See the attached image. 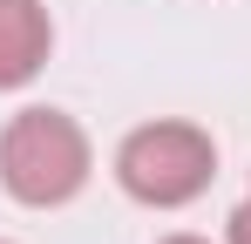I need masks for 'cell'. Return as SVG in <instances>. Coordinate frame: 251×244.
Masks as SVG:
<instances>
[{
  "label": "cell",
  "mask_w": 251,
  "mask_h": 244,
  "mask_svg": "<svg viewBox=\"0 0 251 244\" xmlns=\"http://www.w3.org/2000/svg\"><path fill=\"white\" fill-rule=\"evenodd\" d=\"M0 183L21 203H68L88 183V136L75 116L61 109H21V116L0 129Z\"/></svg>",
  "instance_id": "1"
},
{
  "label": "cell",
  "mask_w": 251,
  "mask_h": 244,
  "mask_svg": "<svg viewBox=\"0 0 251 244\" xmlns=\"http://www.w3.org/2000/svg\"><path fill=\"white\" fill-rule=\"evenodd\" d=\"M210 170H217V149H210L204 129H190V122H150V129H136L116 149L123 190L136 203H156V210L190 203L210 183Z\"/></svg>",
  "instance_id": "2"
},
{
  "label": "cell",
  "mask_w": 251,
  "mask_h": 244,
  "mask_svg": "<svg viewBox=\"0 0 251 244\" xmlns=\"http://www.w3.org/2000/svg\"><path fill=\"white\" fill-rule=\"evenodd\" d=\"M48 7L41 0H0V88H21L48 61Z\"/></svg>",
  "instance_id": "3"
},
{
  "label": "cell",
  "mask_w": 251,
  "mask_h": 244,
  "mask_svg": "<svg viewBox=\"0 0 251 244\" xmlns=\"http://www.w3.org/2000/svg\"><path fill=\"white\" fill-rule=\"evenodd\" d=\"M231 244H251V203L231 210Z\"/></svg>",
  "instance_id": "4"
},
{
  "label": "cell",
  "mask_w": 251,
  "mask_h": 244,
  "mask_svg": "<svg viewBox=\"0 0 251 244\" xmlns=\"http://www.w3.org/2000/svg\"><path fill=\"white\" fill-rule=\"evenodd\" d=\"M163 244H204V238H163Z\"/></svg>",
  "instance_id": "5"
}]
</instances>
